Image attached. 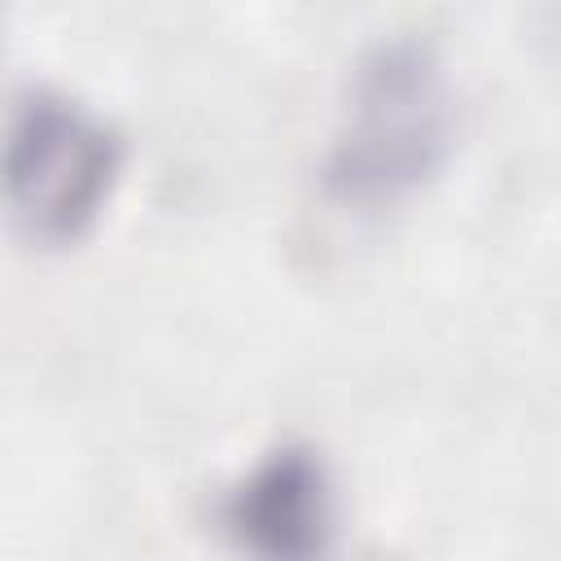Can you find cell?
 Segmentation results:
<instances>
[{"label":"cell","instance_id":"7a4b0ae2","mask_svg":"<svg viewBox=\"0 0 561 561\" xmlns=\"http://www.w3.org/2000/svg\"><path fill=\"white\" fill-rule=\"evenodd\" d=\"M123 171V136L110 118L57 88H22L4 123V202L35 245L79 241L105 210Z\"/></svg>","mask_w":561,"mask_h":561},{"label":"cell","instance_id":"3957f363","mask_svg":"<svg viewBox=\"0 0 561 561\" xmlns=\"http://www.w3.org/2000/svg\"><path fill=\"white\" fill-rule=\"evenodd\" d=\"M219 530L263 561L324 557L337 535V486L311 443H276L219 500Z\"/></svg>","mask_w":561,"mask_h":561},{"label":"cell","instance_id":"6da1fadb","mask_svg":"<svg viewBox=\"0 0 561 561\" xmlns=\"http://www.w3.org/2000/svg\"><path fill=\"white\" fill-rule=\"evenodd\" d=\"M456 140V88L421 35L377 39L346 75L337 123L320 158V188L377 210L430 184Z\"/></svg>","mask_w":561,"mask_h":561}]
</instances>
